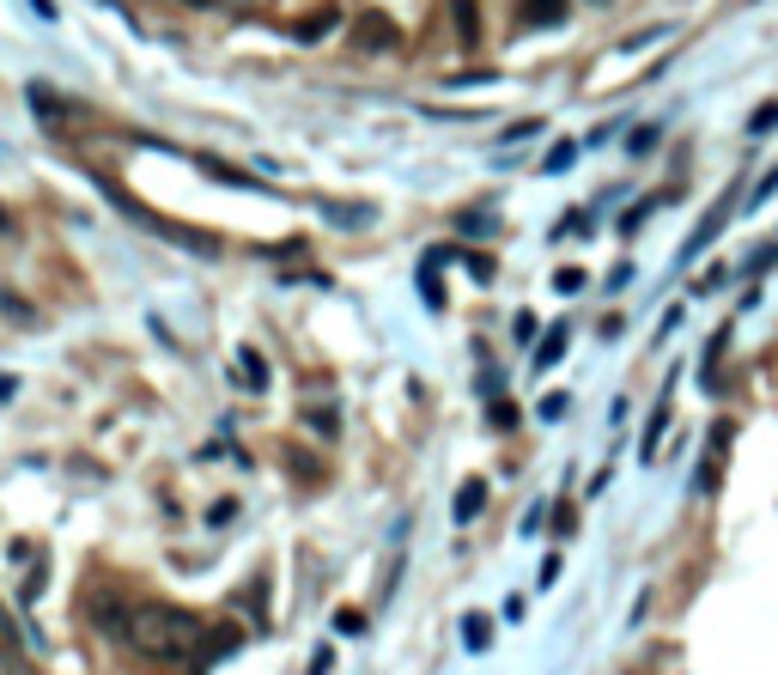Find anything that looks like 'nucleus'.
I'll return each instance as SVG.
<instances>
[{"label": "nucleus", "mask_w": 778, "mask_h": 675, "mask_svg": "<svg viewBox=\"0 0 778 675\" xmlns=\"http://www.w3.org/2000/svg\"><path fill=\"white\" fill-rule=\"evenodd\" d=\"M772 128H778V103H760V110H755V122H748V135H755V140H767Z\"/></svg>", "instance_id": "nucleus-16"}, {"label": "nucleus", "mask_w": 778, "mask_h": 675, "mask_svg": "<svg viewBox=\"0 0 778 675\" xmlns=\"http://www.w3.org/2000/svg\"><path fill=\"white\" fill-rule=\"evenodd\" d=\"M335 19H341L335 7H329V12H317V19H305V24H298V43H317L322 31H335Z\"/></svg>", "instance_id": "nucleus-13"}, {"label": "nucleus", "mask_w": 778, "mask_h": 675, "mask_svg": "<svg viewBox=\"0 0 778 675\" xmlns=\"http://www.w3.org/2000/svg\"><path fill=\"white\" fill-rule=\"evenodd\" d=\"M201 171H213L219 183H231V189H262L250 171H238V165H219V159H201Z\"/></svg>", "instance_id": "nucleus-9"}, {"label": "nucleus", "mask_w": 778, "mask_h": 675, "mask_svg": "<svg viewBox=\"0 0 778 675\" xmlns=\"http://www.w3.org/2000/svg\"><path fill=\"white\" fill-rule=\"evenodd\" d=\"M541 420H560V414H566V389H553V396H541Z\"/></svg>", "instance_id": "nucleus-19"}, {"label": "nucleus", "mask_w": 778, "mask_h": 675, "mask_svg": "<svg viewBox=\"0 0 778 675\" xmlns=\"http://www.w3.org/2000/svg\"><path fill=\"white\" fill-rule=\"evenodd\" d=\"M329 669H335V657H329V645H322V652L310 657V675H329Z\"/></svg>", "instance_id": "nucleus-25"}, {"label": "nucleus", "mask_w": 778, "mask_h": 675, "mask_svg": "<svg viewBox=\"0 0 778 675\" xmlns=\"http://www.w3.org/2000/svg\"><path fill=\"white\" fill-rule=\"evenodd\" d=\"M572 0H517V24L523 31H541V24H566Z\"/></svg>", "instance_id": "nucleus-4"}, {"label": "nucleus", "mask_w": 778, "mask_h": 675, "mask_svg": "<svg viewBox=\"0 0 778 675\" xmlns=\"http://www.w3.org/2000/svg\"><path fill=\"white\" fill-rule=\"evenodd\" d=\"M651 207H657V201H632V207H627V219H620V231H639V219L651 214Z\"/></svg>", "instance_id": "nucleus-22"}, {"label": "nucleus", "mask_w": 778, "mask_h": 675, "mask_svg": "<svg viewBox=\"0 0 778 675\" xmlns=\"http://www.w3.org/2000/svg\"><path fill=\"white\" fill-rule=\"evenodd\" d=\"M12 231H19V226H12V214L0 207V238H12Z\"/></svg>", "instance_id": "nucleus-27"}, {"label": "nucleus", "mask_w": 778, "mask_h": 675, "mask_svg": "<svg viewBox=\"0 0 778 675\" xmlns=\"http://www.w3.org/2000/svg\"><path fill=\"white\" fill-rule=\"evenodd\" d=\"M335 627H341V633H366V615H359V608H341V615H335Z\"/></svg>", "instance_id": "nucleus-21"}, {"label": "nucleus", "mask_w": 778, "mask_h": 675, "mask_svg": "<svg viewBox=\"0 0 778 675\" xmlns=\"http://www.w3.org/2000/svg\"><path fill=\"white\" fill-rule=\"evenodd\" d=\"M0 675H37V664L24 652H12V645H0Z\"/></svg>", "instance_id": "nucleus-15"}, {"label": "nucleus", "mask_w": 778, "mask_h": 675, "mask_svg": "<svg viewBox=\"0 0 778 675\" xmlns=\"http://www.w3.org/2000/svg\"><path fill=\"white\" fill-rule=\"evenodd\" d=\"M566 341H572V335H566V322H560V329H553V335H548V341H541V347H536V371H548V366H553V359H566Z\"/></svg>", "instance_id": "nucleus-10"}, {"label": "nucleus", "mask_w": 778, "mask_h": 675, "mask_svg": "<svg viewBox=\"0 0 778 675\" xmlns=\"http://www.w3.org/2000/svg\"><path fill=\"white\" fill-rule=\"evenodd\" d=\"M553 292H584V268H560V275H553Z\"/></svg>", "instance_id": "nucleus-18"}, {"label": "nucleus", "mask_w": 778, "mask_h": 675, "mask_svg": "<svg viewBox=\"0 0 778 675\" xmlns=\"http://www.w3.org/2000/svg\"><path fill=\"white\" fill-rule=\"evenodd\" d=\"M730 207H736V189H724V195H718V201H711V214H706V219H699V231H694V238H687V244H681V262H694V256H699V250H706V244H711V238H718V231H724V219H730Z\"/></svg>", "instance_id": "nucleus-3"}, {"label": "nucleus", "mask_w": 778, "mask_h": 675, "mask_svg": "<svg viewBox=\"0 0 778 675\" xmlns=\"http://www.w3.org/2000/svg\"><path fill=\"white\" fill-rule=\"evenodd\" d=\"M487 420H492V433H511V426H517V408H511V401H492Z\"/></svg>", "instance_id": "nucleus-17"}, {"label": "nucleus", "mask_w": 778, "mask_h": 675, "mask_svg": "<svg viewBox=\"0 0 778 675\" xmlns=\"http://www.w3.org/2000/svg\"><path fill=\"white\" fill-rule=\"evenodd\" d=\"M359 43H371V49H389L396 37H389V24H383V19H359Z\"/></svg>", "instance_id": "nucleus-14"}, {"label": "nucleus", "mask_w": 778, "mask_h": 675, "mask_svg": "<svg viewBox=\"0 0 778 675\" xmlns=\"http://www.w3.org/2000/svg\"><path fill=\"white\" fill-rule=\"evenodd\" d=\"M231 652H238V633H207V639H201V664H213V657H231Z\"/></svg>", "instance_id": "nucleus-11"}, {"label": "nucleus", "mask_w": 778, "mask_h": 675, "mask_svg": "<svg viewBox=\"0 0 778 675\" xmlns=\"http://www.w3.org/2000/svg\"><path fill=\"white\" fill-rule=\"evenodd\" d=\"M0 310H7V317H19V322H31V305H24V298H12L7 287H0Z\"/></svg>", "instance_id": "nucleus-20"}, {"label": "nucleus", "mask_w": 778, "mask_h": 675, "mask_svg": "<svg viewBox=\"0 0 778 675\" xmlns=\"http://www.w3.org/2000/svg\"><path fill=\"white\" fill-rule=\"evenodd\" d=\"M317 214H322V219H335V226H366V219H371V207H341V201H317Z\"/></svg>", "instance_id": "nucleus-8"}, {"label": "nucleus", "mask_w": 778, "mask_h": 675, "mask_svg": "<svg viewBox=\"0 0 778 675\" xmlns=\"http://www.w3.org/2000/svg\"><path fill=\"white\" fill-rule=\"evenodd\" d=\"M450 12H457V31H462V43H481V7H475V0H450Z\"/></svg>", "instance_id": "nucleus-6"}, {"label": "nucleus", "mask_w": 778, "mask_h": 675, "mask_svg": "<svg viewBox=\"0 0 778 675\" xmlns=\"http://www.w3.org/2000/svg\"><path fill=\"white\" fill-rule=\"evenodd\" d=\"M651 140H657V128L645 122V128H632V140H627V147H632V152H651Z\"/></svg>", "instance_id": "nucleus-24"}, {"label": "nucleus", "mask_w": 778, "mask_h": 675, "mask_svg": "<svg viewBox=\"0 0 778 675\" xmlns=\"http://www.w3.org/2000/svg\"><path fill=\"white\" fill-rule=\"evenodd\" d=\"M772 195H778V171L767 177V183H755V207H760V201H772Z\"/></svg>", "instance_id": "nucleus-26"}, {"label": "nucleus", "mask_w": 778, "mask_h": 675, "mask_svg": "<svg viewBox=\"0 0 778 675\" xmlns=\"http://www.w3.org/2000/svg\"><path fill=\"white\" fill-rule=\"evenodd\" d=\"M238 366H243V384L250 389H268V359L256 347H238Z\"/></svg>", "instance_id": "nucleus-7"}, {"label": "nucleus", "mask_w": 778, "mask_h": 675, "mask_svg": "<svg viewBox=\"0 0 778 675\" xmlns=\"http://www.w3.org/2000/svg\"><path fill=\"white\" fill-rule=\"evenodd\" d=\"M450 512H457V524H475V517L487 512V482H481V475L457 487V505H450Z\"/></svg>", "instance_id": "nucleus-5"}, {"label": "nucleus", "mask_w": 778, "mask_h": 675, "mask_svg": "<svg viewBox=\"0 0 778 675\" xmlns=\"http://www.w3.org/2000/svg\"><path fill=\"white\" fill-rule=\"evenodd\" d=\"M98 189H103V195H110V201H116V207H122V214H128V219H134V226H147V231H152V238H164V244H183V250H194V256H219V244H213V238H194V231H189V226H177V219H164V214H152V207H147V201H134V195H122V189H116V183H103V177H98Z\"/></svg>", "instance_id": "nucleus-2"}, {"label": "nucleus", "mask_w": 778, "mask_h": 675, "mask_svg": "<svg viewBox=\"0 0 778 675\" xmlns=\"http://www.w3.org/2000/svg\"><path fill=\"white\" fill-rule=\"evenodd\" d=\"M578 159V147H553L548 152V159H541V165H548V171H566V165H572Z\"/></svg>", "instance_id": "nucleus-23"}, {"label": "nucleus", "mask_w": 778, "mask_h": 675, "mask_svg": "<svg viewBox=\"0 0 778 675\" xmlns=\"http://www.w3.org/2000/svg\"><path fill=\"white\" fill-rule=\"evenodd\" d=\"M462 639H469V652H487V645H492L487 615H469V621H462Z\"/></svg>", "instance_id": "nucleus-12"}, {"label": "nucleus", "mask_w": 778, "mask_h": 675, "mask_svg": "<svg viewBox=\"0 0 778 675\" xmlns=\"http://www.w3.org/2000/svg\"><path fill=\"white\" fill-rule=\"evenodd\" d=\"M128 645H134L140 657H159V664H171V657H194L207 639V627L189 615V608H171V603H140L128 608Z\"/></svg>", "instance_id": "nucleus-1"}]
</instances>
